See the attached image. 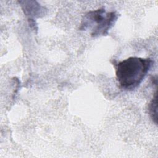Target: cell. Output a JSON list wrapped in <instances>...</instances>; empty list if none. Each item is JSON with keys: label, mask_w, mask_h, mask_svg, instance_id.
Instances as JSON below:
<instances>
[{"label": "cell", "mask_w": 158, "mask_h": 158, "mask_svg": "<svg viewBox=\"0 0 158 158\" xmlns=\"http://www.w3.org/2000/svg\"><path fill=\"white\" fill-rule=\"evenodd\" d=\"M150 58L130 57L116 65L115 74L120 86L125 90H133L143 81L152 65Z\"/></svg>", "instance_id": "1"}, {"label": "cell", "mask_w": 158, "mask_h": 158, "mask_svg": "<svg viewBox=\"0 0 158 158\" xmlns=\"http://www.w3.org/2000/svg\"><path fill=\"white\" fill-rule=\"evenodd\" d=\"M118 14L115 11L106 12L104 8H100L86 12L83 17L80 30L89 31L92 37L106 36L116 22Z\"/></svg>", "instance_id": "2"}, {"label": "cell", "mask_w": 158, "mask_h": 158, "mask_svg": "<svg viewBox=\"0 0 158 158\" xmlns=\"http://www.w3.org/2000/svg\"><path fill=\"white\" fill-rule=\"evenodd\" d=\"M157 92L155 93L154 96L151 101L149 105V113L152 121L157 123Z\"/></svg>", "instance_id": "3"}]
</instances>
